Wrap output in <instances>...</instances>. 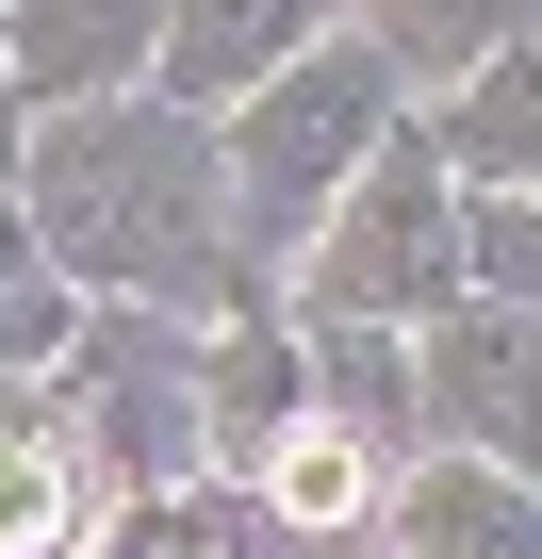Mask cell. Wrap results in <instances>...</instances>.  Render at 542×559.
<instances>
[{
  "label": "cell",
  "instance_id": "277c9868",
  "mask_svg": "<svg viewBox=\"0 0 542 559\" xmlns=\"http://www.w3.org/2000/svg\"><path fill=\"white\" fill-rule=\"evenodd\" d=\"M411 543H427V559H526V510H509L493 461H444V477L411 493Z\"/></svg>",
  "mask_w": 542,
  "mask_h": 559
},
{
  "label": "cell",
  "instance_id": "5b68a950",
  "mask_svg": "<svg viewBox=\"0 0 542 559\" xmlns=\"http://www.w3.org/2000/svg\"><path fill=\"white\" fill-rule=\"evenodd\" d=\"M165 0H34V83H116Z\"/></svg>",
  "mask_w": 542,
  "mask_h": 559
},
{
  "label": "cell",
  "instance_id": "8992f818",
  "mask_svg": "<svg viewBox=\"0 0 542 559\" xmlns=\"http://www.w3.org/2000/svg\"><path fill=\"white\" fill-rule=\"evenodd\" d=\"M297 34V0H181V83H246Z\"/></svg>",
  "mask_w": 542,
  "mask_h": 559
},
{
  "label": "cell",
  "instance_id": "52a82bcc",
  "mask_svg": "<svg viewBox=\"0 0 542 559\" xmlns=\"http://www.w3.org/2000/svg\"><path fill=\"white\" fill-rule=\"evenodd\" d=\"M509 362H526V346H509V313H460V330H444V362H427V395H444L460 428H509Z\"/></svg>",
  "mask_w": 542,
  "mask_h": 559
},
{
  "label": "cell",
  "instance_id": "6da1fadb",
  "mask_svg": "<svg viewBox=\"0 0 542 559\" xmlns=\"http://www.w3.org/2000/svg\"><path fill=\"white\" fill-rule=\"evenodd\" d=\"M34 198H50L67 263H99V280H197V247H214V148L181 116H67L34 148Z\"/></svg>",
  "mask_w": 542,
  "mask_h": 559
},
{
  "label": "cell",
  "instance_id": "ba28073f",
  "mask_svg": "<svg viewBox=\"0 0 542 559\" xmlns=\"http://www.w3.org/2000/svg\"><path fill=\"white\" fill-rule=\"evenodd\" d=\"M362 493H378V477H362L346 428H297V444H280V510H297V526H362Z\"/></svg>",
  "mask_w": 542,
  "mask_h": 559
},
{
  "label": "cell",
  "instance_id": "9c48e42d",
  "mask_svg": "<svg viewBox=\"0 0 542 559\" xmlns=\"http://www.w3.org/2000/svg\"><path fill=\"white\" fill-rule=\"evenodd\" d=\"M50 526H67V461L50 444H0V559H34Z\"/></svg>",
  "mask_w": 542,
  "mask_h": 559
},
{
  "label": "cell",
  "instance_id": "7a4b0ae2",
  "mask_svg": "<svg viewBox=\"0 0 542 559\" xmlns=\"http://www.w3.org/2000/svg\"><path fill=\"white\" fill-rule=\"evenodd\" d=\"M362 148H378V50H313L280 99H263V132H246V165L280 181V198H313L329 165L362 181Z\"/></svg>",
  "mask_w": 542,
  "mask_h": 559
},
{
  "label": "cell",
  "instance_id": "3957f363",
  "mask_svg": "<svg viewBox=\"0 0 542 559\" xmlns=\"http://www.w3.org/2000/svg\"><path fill=\"white\" fill-rule=\"evenodd\" d=\"M444 280V214H427V165H378L346 247H329V313H378V297H427Z\"/></svg>",
  "mask_w": 542,
  "mask_h": 559
}]
</instances>
